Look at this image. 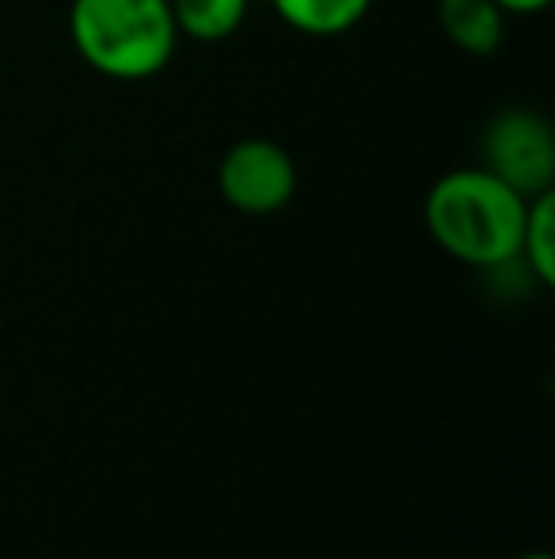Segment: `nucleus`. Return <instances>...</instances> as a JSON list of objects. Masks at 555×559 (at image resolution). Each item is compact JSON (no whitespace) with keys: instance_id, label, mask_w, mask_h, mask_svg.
Masks as SVG:
<instances>
[{"instance_id":"obj_6","label":"nucleus","mask_w":555,"mask_h":559,"mask_svg":"<svg viewBox=\"0 0 555 559\" xmlns=\"http://www.w3.org/2000/svg\"><path fill=\"white\" fill-rule=\"evenodd\" d=\"M281 23L312 38H335L354 31L370 15L373 0H270Z\"/></svg>"},{"instance_id":"obj_7","label":"nucleus","mask_w":555,"mask_h":559,"mask_svg":"<svg viewBox=\"0 0 555 559\" xmlns=\"http://www.w3.org/2000/svg\"><path fill=\"white\" fill-rule=\"evenodd\" d=\"M252 0H171L176 31L194 43H225L248 20Z\"/></svg>"},{"instance_id":"obj_5","label":"nucleus","mask_w":555,"mask_h":559,"mask_svg":"<svg viewBox=\"0 0 555 559\" xmlns=\"http://www.w3.org/2000/svg\"><path fill=\"white\" fill-rule=\"evenodd\" d=\"M437 23L445 38L464 53H495L506 35V15L495 0H437Z\"/></svg>"},{"instance_id":"obj_10","label":"nucleus","mask_w":555,"mask_h":559,"mask_svg":"<svg viewBox=\"0 0 555 559\" xmlns=\"http://www.w3.org/2000/svg\"><path fill=\"white\" fill-rule=\"evenodd\" d=\"M518 559H552L548 552H521Z\"/></svg>"},{"instance_id":"obj_4","label":"nucleus","mask_w":555,"mask_h":559,"mask_svg":"<svg viewBox=\"0 0 555 559\" xmlns=\"http://www.w3.org/2000/svg\"><path fill=\"white\" fill-rule=\"evenodd\" d=\"M217 187L232 210L248 217H267L286 210L297 194V164L278 141L244 138L221 156Z\"/></svg>"},{"instance_id":"obj_8","label":"nucleus","mask_w":555,"mask_h":559,"mask_svg":"<svg viewBox=\"0 0 555 559\" xmlns=\"http://www.w3.org/2000/svg\"><path fill=\"white\" fill-rule=\"evenodd\" d=\"M518 263L541 286H555V191L529 199Z\"/></svg>"},{"instance_id":"obj_1","label":"nucleus","mask_w":555,"mask_h":559,"mask_svg":"<svg viewBox=\"0 0 555 559\" xmlns=\"http://www.w3.org/2000/svg\"><path fill=\"white\" fill-rule=\"evenodd\" d=\"M529 199L487 168H457L426 191V228L434 243L475 271H503L518 263Z\"/></svg>"},{"instance_id":"obj_3","label":"nucleus","mask_w":555,"mask_h":559,"mask_svg":"<svg viewBox=\"0 0 555 559\" xmlns=\"http://www.w3.org/2000/svg\"><path fill=\"white\" fill-rule=\"evenodd\" d=\"M483 168L521 199L555 191V130L533 107H506L483 126Z\"/></svg>"},{"instance_id":"obj_2","label":"nucleus","mask_w":555,"mask_h":559,"mask_svg":"<svg viewBox=\"0 0 555 559\" xmlns=\"http://www.w3.org/2000/svg\"><path fill=\"white\" fill-rule=\"evenodd\" d=\"M69 38L99 76L137 84L168 69L179 31L171 0H73Z\"/></svg>"},{"instance_id":"obj_9","label":"nucleus","mask_w":555,"mask_h":559,"mask_svg":"<svg viewBox=\"0 0 555 559\" xmlns=\"http://www.w3.org/2000/svg\"><path fill=\"white\" fill-rule=\"evenodd\" d=\"M503 15H541L552 8V0H495Z\"/></svg>"}]
</instances>
